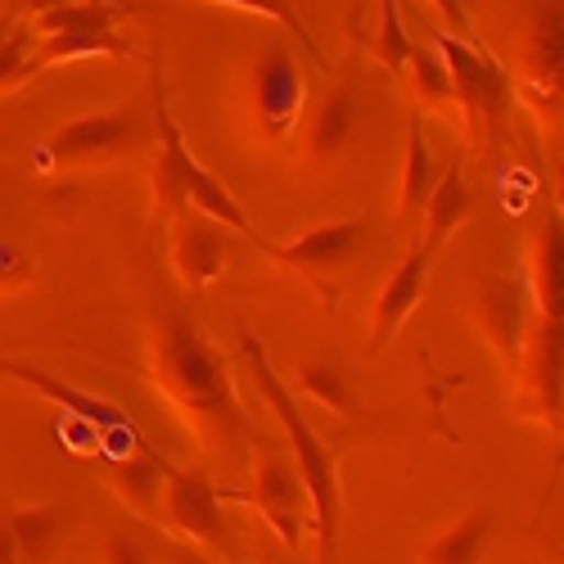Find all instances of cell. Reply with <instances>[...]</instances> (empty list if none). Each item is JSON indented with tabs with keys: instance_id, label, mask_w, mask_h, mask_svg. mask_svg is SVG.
Returning a JSON list of instances; mask_svg holds the SVG:
<instances>
[{
	"instance_id": "28",
	"label": "cell",
	"mask_w": 564,
	"mask_h": 564,
	"mask_svg": "<svg viewBox=\"0 0 564 564\" xmlns=\"http://www.w3.org/2000/svg\"><path fill=\"white\" fill-rule=\"evenodd\" d=\"M32 275H36L32 258H28L23 249H14L10 240H0V294H19V290H28V285H32Z\"/></svg>"
},
{
	"instance_id": "16",
	"label": "cell",
	"mask_w": 564,
	"mask_h": 564,
	"mask_svg": "<svg viewBox=\"0 0 564 564\" xmlns=\"http://www.w3.org/2000/svg\"><path fill=\"white\" fill-rule=\"evenodd\" d=\"M469 217H475V195H469V185H465V154H456L447 163V172L434 181V195L425 204V217H420V245L430 253H443V245Z\"/></svg>"
},
{
	"instance_id": "25",
	"label": "cell",
	"mask_w": 564,
	"mask_h": 564,
	"mask_svg": "<svg viewBox=\"0 0 564 564\" xmlns=\"http://www.w3.org/2000/svg\"><path fill=\"white\" fill-rule=\"evenodd\" d=\"M299 389H303L312 402H321L325 411L344 415V420H357V415H361V406H357V398H352V384L344 380V370H339L335 361H307V366L299 370Z\"/></svg>"
},
{
	"instance_id": "11",
	"label": "cell",
	"mask_w": 564,
	"mask_h": 564,
	"mask_svg": "<svg viewBox=\"0 0 564 564\" xmlns=\"http://www.w3.org/2000/svg\"><path fill=\"white\" fill-rule=\"evenodd\" d=\"M529 285L520 275H484L479 294H475V321L488 339V348L501 357V366H510L520 375L524 361V344H529Z\"/></svg>"
},
{
	"instance_id": "6",
	"label": "cell",
	"mask_w": 564,
	"mask_h": 564,
	"mask_svg": "<svg viewBox=\"0 0 564 564\" xmlns=\"http://www.w3.org/2000/svg\"><path fill=\"white\" fill-rule=\"evenodd\" d=\"M154 113L150 100H135L109 113H86L73 118L64 127H55L41 140V154H32V163L51 167H100V163H122L135 159L145 145H154Z\"/></svg>"
},
{
	"instance_id": "9",
	"label": "cell",
	"mask_w": 564,
	"mask_h": 564,
	"mask_svg": "<svg viewBox=\"0 0 564 564\" xmlns=\"http://www.w3.org/2000/svg\"><path fill=\"white\" fill-rule=\"evenodd\" d=\"M221 488H213V479L195 475V469H172L167 465V484H163V514L159 520L176 533V538H191L208 551H217V560H235V542L226 529V514H221Z\"/></svg>"
},
{
	"instance_id": "4",
	"label": "cell",
	"mask_w": 564,
	"mask_h": 564,
	"mask_svg": "<svg viewBox=\"0 0 564 564\" xmlns=\"http://www.w3.org/2000/svg\"><path fill=\"white\" fill-rule=\"evenodd\" d=\"M240 348H245V361L253 370V384L262 393V402L275 411L280 420V430H285L290 447H294V465H299V475L307 484V497H312V520H316V542H321V564H330L335 560V538H339V460H335V447L325 443L312 425H307V415L299 406V398L290 393V384L275 375L267 348L258 335H240Z\"/></svg>"
},
{
	"instance_id": "24",
	"label": "cell",
	"mask_w": 564,
	"mask_h": 564,
	"mask_svg": "<svg viewBox=\"0 0 564 564\" xmlns=\"http://www.w3.org/2000/svg\"><path fill=\"white\" fill-rule=\"evenodd\" d=\"M208 6H235V10H249V14H262V19L280 23V28H285V32L294 36V45H299V51H303L316 68L330 73V59H325V51L316 45V32L307 28V19L299 14L294 0H208Z\"/></svg>"
},
{
	"instance_id": "34",
	"label": "cell",
	"mask_w": 564,
	"mask_h": 564,
	"mask_svg": "<svg viewBox=\"0 0 564 564\" xmlns=\"http://www.w3.org/2000/svg\"><path fill=\"white\" fill-rule=\"evenodd\" d=\"M555 176H560V191H555V208L564 213V163H560V172H555Z\"/></svg>"
},
{
	"instance_id": "19",
	"label": "cell",
	"mask_w": 564,
	"mask_h": 564,
	"mask_svg": "<svg viewBox=\"0 0 564 564\" xmlns=\"http://www.w3.org/2000/svg\"><path fill=\"white\" fill-rule=\"evenodd\" d=\"M434 154H430V140H425V122H420V109L406 118V159H402V181H398V217L402 226H420L425 217V204L434 195Z\"/></svg>"
},
{
	"instance_id": "18",
	"label": "cell",
	"mask_w": 564,
	"mask_h": 564,
	"mask_svg": "<svg viewBox=\"0 0 564 564\" xmlns=\"http://www.w3.org/2000/svg\"><path fill=\"white\" fill-rule=\"evenodd\" d=\"M163 484H167V460H159L150 447H135V452L109 460V488H113V497L127 510L145 514V520L163 514Z\"/></svg>"
},
{
	"instance_id": "36",
	"label": "cell",
	"mask_w": 564,
	"mask_h": 564,
	"mask_svg": "<svg viewBox=\"0 0 564 564\" xmlns=\"http://www.w3.org/2000/svg\"><path fill=\"white\" fill-rule=\"evenodd\" d=\"M555 465H564V452H560V460H555Z\"/></svg>"
},
{
	"instance_id": "17",
	"label": "cell",
	"mask_w": 564,
	"mask_h": 564,
	"mask_svg": "<svg viewBox=\"0 0 564 564\" xmlns=\"http://www.w3.org/2000/svg\"><path fill=\"white\" fill-rule=\"evenodd\" d=\"M0 375H10V380L28 384V389H36V393H45V398H55L64 411L90 420V425H96L100 434H109V430H127V415H122L118 406H109V402H100V398H90V393H82V389H73L68 380H59V375L41 370V366H32V361L0 357Z\"/></svg>"
},
{
	"instance_id": "14",
	"label": "cell",
	"mask_w": 564,
	"mask_h": 564,
	"mask_svg": "<svg viewBox=\"0 0 564 564\" xmlns=\"http://www.w3.org/2000/svg\"><path fill=\"white\" fill-rule=\"evenodd\" d=\"M438 253H430L425 245H411V253L398 262V271L384 280L380 299H375V312H370V352H384L398 330L406 325V316L420 307L425 299V285H430V267H434Z\"/></svg>"
},
{
	"instance_id": "35",
	"label": "cell",
	"mask_w": 564,
	"mask_h": 564,
	"mask_svg": "<svg viewBox=\"0 0 564 564\" xmlns=\"http://www.w3.org/2000/svg\"><path fill=\"white\" fill-rule=\"evenodd\" d=\"M0 154H6V140H0Z\"/></svg>"
},
{
	"instance_id": "20",
	"label": "cell",
	"mask_w": 564,
	"mask_h": 564,
	"mask_svg": "<svg viewBox=\"0 0 564 564\" xmlns=\"http://www.w3.org/2000/svg\"><path fill=\"white\" fill-rule=\"evenodd\" d=\"M90 55L131 59V41H127L118 28H77V32L41 36V45H36V73L59 68V64H73V59H90Z\"/></svg>"
},
{
	"instance_id": "27",
	"label": "cell",
	"mask_w": 564,
	"mask_h": 564,
	"mask_svg": "<svg viewBox=\"0 0 564 564\" xmlns=\"http://www.w3.org/2000/svg\"><path fill=\"white\" fill-rule=\"evenodd\" d=\"M32 77H36V28H32V19H23L10 32V41L0 45V100L14 96Z\"/></svg>"
},
{
	"instance_id": "2",
	"label": "cell",
	"mask_w": 564,
	"mask_h": 564,
	"mask_svg": "<svg viewBox=\"0 0 564 564\" xmlns=\"http://www.w3.org/2000/svg\"><path fill=\"white\" fill-rule=\"evenodd\" d=\"M529 344L520 361L524 411L546 430H564V213L551 208L533 235V290Z\"/></svg>"
},
{
	"instance_id": "31",
	"label": "cell",
	"mask_w": 564,
	"mask_h": 564,
	"mask_svg": "<svg viewBox=\"0 0 564 564\" xmlns=\"http://www.w3.org/2000/svg\"><path fill=\"white\" fill-rule=\"evenodd\" d=\"M0 564H23L19 542H14V533H10V524H6V520H0Z\"/></svg>"
},
{
	"instance_id": "5",
	"label": "cell",
	"mask_w": 564,
	"mask_h": 564,
	"mask_svg": "<svg viewBox=\"0 0 564 564\" xmlns=\"http://www.w3.org/2000/svg\"><path fill=\"white\" fill-rule=\"evenodd\" d=\"M510 82L538 122L564 113V0H510Z\"/></svg>"
},
{
	"instance_id": "32",
	"label": "cell",
	"mask_w": 564,
	"mask_h": 564,
	"mask_svg": "<svg viewBox=\"0 0 564 564\" xmlns=\"http://www.w3.org/2000/svg\"><path fill=\"white\" fill-rule=\"evenodd\" d=\"M19 23H23V14H19V10H6V14H0V45L10 41V32H14Z\"/></svg>"
},
{
	"instance_id": "33",
	"label": "cell",
	"mask_w": 564,
	"mask_h": 564,
	"mask_svg": "<svg viewBox=\"0 0 564 564\" xmlns=\"http://www.w3.org/2000/svg\"><path fill=\"white\" fill-rule=\"evenodd\" d=\"M172 564H226V560H213V555H195V551H172Z\"/></svg>"
},
{
	"instance_id": "22",
	"label": "cell",
	"mask_w": 564,
	"mask_h": 564,
	"mask_svg": "<svg viewBox=\"0 0 564 564\" xmlns=\"http://www.w3.org/2000/svg\"><path fill=\"white\" fill-rule=\"evenodd\" d=\"M406 86H411V100L420 109H434V113H456V86L452 73L443 64V55L430 45H411V59H406Z\"/></svg>"
},
{
	"instance_id": "15",
	"label": "cell",
	"mask_w": 564,
	"mask_h": 564,
	"mask_svg": "<svg viewBox=\"0 0 564 564\" xmlns=\"http://www.w3.org/2000/svg\"><path fill=\"white\" fill-rule=\"evenodd\" d=\"M226 235L221 221L204 217L199 208H185L181 217H172V267L181 275L185 290H208L226 271Z\"/></svg>"
},
{
	"instance_id": "7",
	"label": "cell",
	"mask_w": 564,
	"mask_h": 564,
	"mask_svg": "<svg viewBox=\"0 0 564 564\" xmlns=\"http://www.w3.org/2000/svg\"><path fill=\"white\" fill-rule=\"evenodd\" d=\"M434 51L443 55L452 86H456V109L465 118L469 145H497L506 131V113L514 100V82L501 68V59L488 45H469L452 32H434Z\"/></svg>"
},
{
	"instance_id": "10",
	"label": "cell",
	"mask_w": 564,
	"mask_h": 564,
	"mask_svg": "<svg viewBox=\"0 0 564 564\" xmlns=\"http://www.w3.org/2000/svg\"><path fill=\"white\" fill-rule=\"evenodd\" d=\"M249 469H253V492L249 497H253L258 514L280 542H285L290 551H299L303 546V520L312 514V497H307V484L299 475V465L285 460L271 443L258 438Z\"/></svg>"
},
{
	"instance_id": "12",
	"label": "cell",
	"mask_w": 564,
	"mask_h": 564,
	"mask_svg": "<svg viewBox=\"0 0 564 564\" xmlns=\"http://www.w3.org/2000/svg\"><path fill=\"white\" fill-rule=\"evenodd\" d=\"M361 240H366V217H344V221H325V226H312L307 235H299L294 245H262L280 267H290L294 275H303V280H312V285L325 294L330 285L335 271H344L352 258H357V249H361ZM325 303H330V294H325Z\"/></svg>"
},
{
	"instance_id": "30",
	"label": "cell",
	"mask_w": 564,
	"mask_h": 564,
	"mask_svg": "<svg viewBox=\"0 0 564 564\" xmlns=\"http://www.w3.org/2000/svg\"><path fill=\"white\" fill-rule=\"evenodd\" d=\"M105 564H154V560H150V551L140 546L135 538L109 533V538H105Z\"/></svg>"
},
{
	"instance_id": "8",
	"label": "cell",
	"mask_w": 564,
	"mask_h": 564,
	"mask_svg": "<svg viewBox=\"0 0 564 564\" xmlns=\"http://www.w3.org/2000/svg\"><path fill=\"white\" fill-rule=\"evenodd\" d=\"M245 113L262 145H280L307 113V77L290 45H262L245 77Z\"/></svg>"
},
{
	"instance_id": "29",
	"label": "cell",
	"mask_w": 564,
	"mask_h": 564,
	"mask_svg": "<svg viewBox=\"0 0 564 564\" xmlns=\"http://www.w3.org/2000/svg\"><path fill=\"white\" fill-rule=\"evenodd\" d=\"M434 10L443 14V23H447V32H452V36H460V41H469V45H488V41L479 36L475 14H469L465 0H434Z\"/></svg>"
},
{
	"instance_id": "21",
	"label": "cell",
	"mask_w": 564,
	"mask_h": 564,
	"mask_svg": "<svg viewBox=\"0 0 564 564\" xmlns=\"http://www.w3.org/2000/svg\"><path fill=\"white\" fill-rule=\"evenodd\" d=\"M488 546H492V510L475 506L469 514H460L447 533H438L425 546L420 564H484Z\"/></svg>"
},
{
	"instance_id": "23",
	"label": "cell",
	"mask_w": 564,
	"mask_h": 564,
	"mask_svg": "<svg viewBox=\"0 0 564 564\" xmlns=\"http://www.w3.org/2000/svg\"><path fill=\"white\" fill-rule=\"evenodd\" d=\"M6 524L19 542L23 564H51L55 542H59V524H64L59 506H23V510L6 514Z\"/></svg>"
},
{
	"instance_id": "3",
	"label": "cell",
	"mask_w": 564,
	"mask_h": 564,
	"mask_svg": "<svg viewBox=\"0 0 564 564\" xmlns=\"http://www.w3.org/2000/svg\"><path fill=\"white\" fill-rule=\"evenodd\" d=\"M150 113H154V167H150V185H154V204H159V217L172 221L181 217L185 208H199L204 217L221 221L226 230H240L249 235L253 245H267L262 235L253 230V221L245 217V208L235 204V195L226 185L191 154L185 135L172 118V105H167V77H163V41L150 45Z\"/></svg>"
},
{
	"instance_id": "26",
	"label": "cell",
	"mask_w": 564,
	"mask_h": 564,
	"mask_svg": "<svg viewBox=\"0 0 564 564\" xmlns=\"http://www.w3.org/2000/svg\"><path fill=\"white\" fill-rule=\"evenodd\" d=\"M375 6H380V23H375V36H366L370 55L380 59L384 68H393V73H406V59H411V45L415 41L406 36L398 0H375Z\"/></svg>"
},
{
	"instance_id": "13",
	"label": "cell",
	"mask_w": 564,
	"mask_h": 564,
	"mask_svg": "<svg viewBox=\"0 0 564 564\" xmlns=\"http://www.w3.org/2000/svg\"><path fill=\"white\" fill-rule=\"evenodd\" d=\"M357 122H361V100L352 82H335L321 90V100L303 113V159L312 167H330L357 135Z\"/></svg>"
},
{
	"instance_id": "1",
	"label": "cell",
	"mask_w": 564,
	"mask_h": 564,
	"mask_svg": "<svg viewBox=\"0 0 564 564\" xmlns=\"http://www.w3.org/2000/svg\"><path fill=\"white\" fill-rule=\"evenodd\" d=\"M150 380L167 411L191 430L204 460L217 469H249L262 434L230 380V361L172 299H159L150 312Z\"/></svg>"
}]
</instances>
